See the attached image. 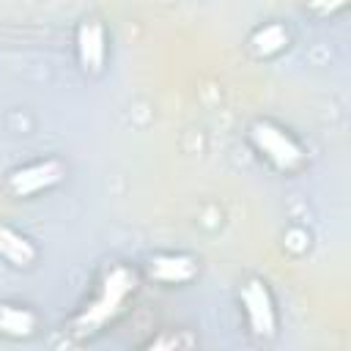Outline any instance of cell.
<instances>
[{
	"instance_id": "cell-1",
	"label": "cell",
	"mask_w": 351,
	"mask_h": 351,
	"mask_svg": "<svg viewBox=\"0 0 351 351\" xmlns=\"http://www.w3.org/2000/svg\"><path fill=\"white\" fill-rule=\"evenodd\" d=\"M137 291H140V271L121 261L110 263L107 269H101L88 299L69 318L66 332L77 340H90L101 335L126 313V304L137 296Z\"/></svg>"
},
{
	"instance_id": "cell-2",
	"label": "cell",
	"mask_w": 351,
	"mask_h": 351,
	"mask_svg": "<svg viewBox=\"0 0 351 351\" xmlns=\"http://www.w3.org/2000/svg\"><path fill=\"white\" fill-rule=\"evenodd\" d=\"M247 140L252 151L258 154L261 162H266L274 173L280 176H296L307 165V151L304 145L293 137L291 129L271 118H258L247 129Z\"/></svg>"
},
{
	"instance_id": "cell-3",
	"label": "cell",
	"mask_w": 351,
	"mask_h": 351,
	"mask_svg": "<svg viewBox=\"0 0 351 351\" xmlns=\"http://www.w3.org/2000/svg\"><path fill=\"white\" fill-rule=\"evenodd\" d=\"M239 307L244 315L247 332L258 343H271L280 335V310L277 299L263 277H247L239 288Z\"/></svg>"
},
{
	"instance_id": "cell-4",
	"label": "cell",
	"mask_w": 351,
	"mask_h": 351,
	"mask_svg": "<svg viewBox=\"0 0 351 351\" xmlns=\"http://www.w3.org/2000/svg\"><path fill=\"white\" fill-rule=\"evenodd\" d=\"M63 178H66V165L58 156H44V159H33L22 167H14L8 173L5 186L14 197H38V195L55 189Z\"/></svg>"
},
{
	"instance_id": "cell-5",
	"label": "cell",
	"mask_w": 351,
	"mask_h": 351,
	"mask_svg": "<svg viewBox=\"0 0 351 351\" xmlns=\"http://www.w3.org/2000/svg\"><path fill=\"white\" fill-rule=\"evenodd\" d=\"M74 49H77V63L82 74L99 77L107 63V27L99 16H85L77 25L74 33Z\"/></svg>"
},
{
	"instance_id": "cell-6",
	"label": "cell",
	"mask_w": 351,
	"mask_h": 351,
	"mask_svg": "<svg viewBox=\"0 0 351 351\" xmlns=\"http://www.w3.org/2000/svg\"><path fill=\"white\" fill-rule=\"evenodd\" d=\"M200 266L186 252H154L145 261V277L165 288H181L189 285L197 277Z\"/></svg>"
},
{
	"instance_id": "cell-7",
	"label": "cell",
	"mask_w": 351,
	"mask_h": 351,
	"mask_svg": "<svg viewBox=\"0 0 351 351\" xmlns=\"http://www.w3.org/2000/svg\"><path fill=\"white\" fill-rule=\"evenodd\" d=\"M41 318L30 304L0 302V337L5 340H30L38 335Z\"/></svg>"
},
{
	"instance_id": "cell-8",
	"label": "cell",
	"mask_w": 351,
	"mask_h": 351,
	"mask_svg": "<svg viewBox=\"0 0 351 351\" xmlns=\"http://www.w3.org/2000/svg\"><path fill=\"white\" fill-rule=\"evenodd\" d=\"M0 258L14 269H30L38 261V247L11 225H0Z\"/></svg>"
},
{
	"instance_id": "cell-9",
	"label": "cell",
	"mask_w": 351,
	"mask_h": 351,
	"mask_svg": "<svg viewBox=\"0 0 351 351\" xmlns=\"http://www.w3.org/2000/svg\"><path fill=\"white\" fill-rule=\"evenodd\" d=\"M291 36L280 22H263L252 30L250 36V49L255 52V58H274L288 47Z\"/></svg>"
},
{
	"instance_id": "cell-10",
	"label": "cell",
	"mask_w": 351,
	"mask_h": 351,
	"mask_svg": "<svg viewBox=\"0 0 351 351\" xmlns=\"http://www.w3.org/2000/svg\"><path fill=\"white\" fill-rule=\"evenodd\" d=\"M195 343H197V337L189 335L186 329H165L159 337H151L145 346L148 348H186Z\"/></svg>"
},
{
	"instance_id": "cell-11",
	"label": "cell",
	"mask_w": 351,
	"mask_h": 351,
	"mask_svg": "<svg viewBox=\"0 0 351 351\" xmlns=\"http://www.w3.org/2000/svg\"><path fill=\"white\" fill-rule=\"evenodd\" d=\"M348 5V0H307V8L313 16H335Z\"/></svg>"
}]
</instances>
